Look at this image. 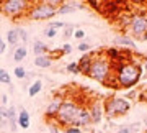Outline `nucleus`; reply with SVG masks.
<instances>
[{
  "label": "nucleus",
  "mask_w": 147,
  "mask_h": 133,
  "mask_svg": "<svg viewBox=\"0 0 147 133\" xmlns=\"http://www.w3.org/2000/svg\"><path fill=\"white\" fill-rule=\"evenodd\" d=\"M7 43L10 44V46H15V48H18L20 46V33H18V28H11V30H8L7 31Z\"/></svg>",
  "instance_id": "4468645a"
},
{
  "label": "nucleus",
  "mask_w": 147,
  "mask_h": 133,
  "mask_svg": "<svg viewBox=\"0 0 147 133\" xmlns=\"http://www.w3.org/2000/svg\"><path fill=\"white\" fill-rule=\"evenodd\" d=\"M93 10H96V12H100L101 10V2H98V0H90V2H87Z\"/></svg>",
  "instance_id": "7c9ffc66"
},
{
  "label": "nucleus",
  "mask_w": 147,
  "mask_h": 133,
  "mask_svg": "<svg viewBox=\"0 0 147 133\" xmlns=\"http://www.w3.org/2000/svg\"><path fill=\"white\" fill-rule=\"evenodd\" d=\"M113 79L116 85L123 89H134L137 82L142 77V66L136 61H127V63H118L113 64Z\"/></svg>",
  "instance_id": "f257e3e1"
},
{
  "label": "nucleus",
  "mask_w": 147,
  "mask_h": 133,
  "mask_svg": "<svg viewBox=\"0 0 147 133\" xmlns=\"http://www.w3.org/2000/svg\"><path fill=\"white\" fill-rule=\"evenodd\" d=\"M42 89V82L41 79H36V80H33L31 84H30V87H28V95L30 97H36L39 92H41Z\"/></svg>",
  "instance_id": "412c9836"
},
{
  "label": "nucleus",
  "mask_w": 147,
  "mask_h": 133,
  "mask_svg": "<svg viewBox=\"0 0 147 133\" xmlns=\"http://www.w3.org/2000/svg\"><path fill=\"white\" fill-rule=\"evenodd\" d=\"M7 112H8V128L11 130V133H16V130H18V115H16V107L15 105L7 107Z\"/></svg>",
  "instance_id": "f8f14e48"
},
{
  "label": "nucleus",
  "mask_w": 147,
  "mask_h": 133,
  "mask_svg": "<svg viewBox=\"0 0 147 133\" xmlns=\"http://www.w3.org/2000/svg\"><path fill=\"white\" fill-rule=\"evenodd\" d=\"M34 66L41 68V69H47V68H51V66H53V59H51L49 54L36 56V58H34Z\"/></svg>",
  "instance_id": "dca6fc26"
},
{
  "label": "nucleus",
  "mask_w": 147,
  "mask_h": 133,
  "mask_svg": "<svg viewBox=\"0 0 147 133\" xmlns=\"http://www.w3.org/2000/svg\"><path fill=\"white\" fill-rule=\"evenodd\" d=\"M144 127H146V128H147V117H146V118H144Z\"/></svg>",
  "instance_id": "79ce46f5"
},
{
  "label": "nucleus",
  "mask_w": 147,
  "mask_h": 133,
  "mask_svg": "<svg viewBox=\"0 0 147 133\" xmlns=\"http://www.w3.org/2000/svg\"><path fill=\"white\" fill-rule=\"evenodd\" d=\"M64 133H82V128H77V127H65V128H64Z\"/></svg>",
  "instance_id": "f704fd0d"
},
{
  "label": "nucleus",
  "mask_w": 147,
  "mask_h": 133,
  "mask_svg": "<svg viewBox=\"0 0 147 133\" xmlns=\"http://www.w3.org/2000/svg\"><path fill=\"white\" fill-rule=\"evenodd\" d=\"M105 56L110 59L113 64H116V63H119V59H121V49L115 48V46H113V48H108L105 51Z\"/></svg>",
  "instance_id": "a211bd4d"
},
{
  "label": "nucleus",
  "mask_w": 147,
  "mask_h": 133,
  "mask_svg": "<svg viewBox=\"0 0 147 133\" xmlns=\"http://www.w3.org/2000/svg\"><path fill=\"white\" fill-rule=\"evenodd\" d=\"M30 123H31L30 112L25 110V108H21L20 112H18V127L23 128V130H26V128H30Z\"/></svg>",
  "instance_id": "2eb2a0df"
},
{
  "label": "nucleus",
  "mask_w": 147,
  "mask_h": 133,
  "mask_svg": "<svg viewBox=\"0 0 147 133\" xmlns=\"http://www.w3.org/2000/svg\"><path fill=\"white\" fill-rule=\"evenodd\" d=\"M127 30L132 33V36L142 38L144 33L147 31V15L146 13H134Z\"/></svg>",
  "instance_id": "0eeeda50"
},
{
  "label": "nucleus",
  "mask_w": 147,
  "mask_h": 133,
  "mask_svg": "<svg viewBox=\"0 0 147 133\" xmlns=\"http://www.w3.org/2000/svg\"><path fill=\"white\" fill-rule=\"evenodd\" d=\"M7 102H8V95H5V94H3V95H2V105L7 107Z\"/></svg>",
  "instance_id": "ea45409f"
},
{
  "label": "nucleus",
  "mask_w": 147,
  "mask_h": 133,
  "mask_svg": "<svg viewBox=\"0 0 147 133\" xmlns=\"http://www.w3.org/2000/svg\"><path fill=\"white\" fill-rule=\"evenodd\" d=\"M18 33H20V40H21V43H26L28 41V33H26V30L25 28H18Z\"/></svg>",
  "instance_id": "473e14b6"
},
{
  "label": "nucleus",
  "mask_w": 147,
  "mask_h": 133,
  "mask_svg": "<svg viewBox=\"0 0 147 133\" xmlns=\"http://www.w3.org/2000/svg\"><path fill=\"white\" fill-rule=\"evenodd\" d=\"M116 133H131V130H129V127H119L116 130Z\"/></svg>",
  "instance_id": "4c0bfd02"
},
{
  "label": "nucleus",
  "mask_w": 147,
  "mask_h": 133,
  "mask_svg": "<svg viewBox=\"0 0 147 133\" xmlns=\"http://www.w3.org/2000/svg\"><path fill=\"white\" fill-rule=\"evenodd\" d=\"M62 102H64V97H61V95L54 97L53 100L49 102V105L46 107V110H44V118L46 120H56V115H57Z\"/></svg>",
  "instance_id": "1a4fd4ad"
},
{
  "label": "nucleus",
  "mask_w": 147,
  "mask_h": 133,
  "mask_svg": "<svg viewBox=\"0 0 147 133\" xmlns=\"http://www.w3.org/2000/svg\"><path fill=\"white\" fill-rule=\"evenodd\" d=\"M88 113L90 118H92V123H100L101 118H103V102L101 100H93L88 105Z\"/></svg>",
  "instance_id": "9d476101"
},
{
  "label": "nucleus",
  "mask_w": 147,
  "mask_h": 133,
  "mask_svg": "<svg viewBox=\"0 0 147 133\" xmlns=\"http://www.w3.org/2000/svg\"><path fill=\"white\" fill-rule=\"evenodd\" d=\"M65 71L72 72V74H79V66H77V63H69L65 66Z\"/></svg>",
  "instance_id": "c85d7f7f"
},
{
  "label": "nucleus",
  "mask_w": 147,
  "mask_h": 133,
  "mask_svg": "<svg viewBox=\"0 0 147 133\" xmlns=\"http://www.w3.org/2000/svg\"><path fill=\"white\" fill-rule=\"evenodd\" d=\"M77 48H79V51H82V53L84 54H87V53H90V51H92V44H90L88 41H80L79 43V46H77Z\"/></svg>",
  "instance_id": "a878e982"
},
{
  "label": "nucleus",
  "mask_w": 147,
  "mask_h": 133,
  "mask_svg": "<svg viewBox=\"0 0 147 133\" xmlns=\"http://www.w3.org/2000/svg\"><path fill=\"white\" fill-rule=\"evenodd\" d=\"M61 51H62V54H69V53H72V46H70L69 43H65V44H62V46H61Z\"/></svg>",
  "instance_id": "c9c22d12"
},
{
  "label": "nucleus",
  "mask_w": 147,
  "mask_h": 133,
  "mask_svg": "<svg viewBox=\"0 0 147 133\" xmlns=\"http://www.w3.org/2000/svg\"><path fill=\"white\" fill-rule=\"evenodd\" d=\"M57 35V30H54V28H51V27H47L46 30H44V36H47V38H54Z\"/></svg>",
  "instance_id": "2f4dec72"
},
{
  "label": "nucleus",
  "mask_w": 147,
  "mask_h": 133,
  "mask_svg": "<svg viewBox=\"0 0 147 133\" xmlns=\"http://www.w3.org/2000/svg\"><path fill=\"white\" fill-rule=\"evenodd\" d=\"M115 44H119V46H124V48H131V49L136 48V44H134V40H131V38L126 36V35H118V36L115 38Z\"/></svg>",
  "instance_id": "f3484780"
},
{
  "label": "nucleus",
  "mask_w": 147,
  "mask_h": 133,
  "mask_svg": "<svg viewBox=\"0 0 147 133\" xmlns=\"http://www.w3.org/2000/svg\"><path fill=\"white\" fill-rule=\"evenodd\" d=\"M131 110V102H127L124 97L111 95L103 102V113L108 118L123 117Z\"/></svg>",
  "instance_id": "423d86ee"
},
{
  "label": "nucleus",
  "mask_w": 147,
  "mask_h": 133,
  "mask_svg": "<svg viewBox=\"0 0 147 133\" xmlns=\"http://www.w3.org/2000/svg\"><path fill=\"white\" fill-rule=\"evenodd\" d=\"M33 2L30 0H0V13L11 20L26 16Z\"/></svg>",
  "instance_id": "39448f33"
},
{
  "label": "nucleus",
  "mask_w": 147,
  "mask_h": 133,
  "mask_svg": "<svg viewBox=\"0 0 147 133\" xmlns=\"http://www.w3.org/2000/svg\"><path fill=\"white\" fill-rule=\"evenodd\" d=\"M49 132L51 133H61L59 128H57V125H51V123H49Z\"/></svg>",
  "instance_id": "58836bf2"
},
{
  "label": "nucleus",
  "mask_w": 147,
  "mask_h": 133,
  "mask_svg": "<svg viewBox=\"0 0 147 133\" xmlns=\"http://www.w3.org/2000/svg\"><path fill=\"white\" fill-rule=\"evenodd\" d=\"M123 3L124 2H101V10L100 13L106 16L108 20H116L123 12Z\"/></svg>",
  "instance_id": "6e6552de"
},
{
  "label": "nucleus",
  "mask_w": 147,
  "mask_h": 133,
  "mask_svg": "<svg viewBox=\"0 0 147 133\" xmlns=\"http://www.w3.org/2000/svg\"><path fill=\"white\" fill-rule=\"evenodd\" d=\"M10 82H11V76L5 69H0V84L10 85Z\"/></svg>",
  "instance_id": "393cba45"
},
{
  "label": "nucleus",
  "mask_w": 147,
  "mask_h": 133,
  "mask_svg": "<svg viewBox=\"0 0 147 133\" xmlns=\"http://www.w3.org/2000/svg\"><path fill=\"white\" fill-rule=\"evenodd\" d=\"M5 49H7V43L3 41V38L0 36V54L5 53Z\"/></svg>",
  "instance_id": "e433bc0d"
},
{
  "label": "nucleus",
  "mask_w": 147,
  "mask_h": 133,
  "mask_svg": "<svg viewBox=\"0 0 147 133\" xmlns=\"http://www.w3.org/2000/svg\"><path fill=\"white\" fill-rule=\"evenodd\" d=\"M74 12H75V8H74L69 2H62V3L57 7V13H61V15H67V13H74Z\"/></svg>",
  "instance_id": "5701e85b"
},
{
  "label": "nucleus",
  "mask_w": 147,
  "mask_h": 133,
  "mask_svg": "<svg viewBox=\"0 0 147 133\" xmlns=\"http://www.w3.org/2000/svg\"><path fill=\"white\" fill-rule=\"evenodd\" d=\"M144 69H146V76H147V63H146V66H144Z\"/></svg>",
  "instance_id": "37998d69"
},
{
  "label": "nucleus",
  "mask_w": 147,
  "mask_h": 133,
  "mask_svg": "<svg viewBox=\"0 0 147 133\" xmlns=\"http://www.w3.org/2000/svg\"><path fill=\"white\" fill-rule=\"evenodd\" d=\"M90 123H92V118H90L88 110H87L85 107H82V110H80L79 117H77V120L74 122V125H72V127L82 128V127H87V125H90Z\"/></svg>",
  "instance_id": "ddd939ff"
},
{
  "label": "nucleus",
  "mask_w": 147,
  "mask_h": 133,
  "mask_svg": "<svg viewBox=\"0 0 147 133\" xmlns=\"http://www.w3.org/2000/svg\"><path fill=\"white\" fill-rule=\"evenodd\" d=\"M26 56H28V48H26V46H23V44H20V46L15 48V51H13V59H15L16 63L25 61Z\"/></svg>",
  "instance_id": "6ab92c4d"
},
{
  "label": "nucleus",
  "mask_w": 147,
  "mask_h": 133,
  "mask_svg": "<svg viewBox=\"0 0 147 133\" xmlns=\"http://www.w3.org/2000/svg\"><path fill=\"white\" fill-rule=\"evenodd\" d=\"M74 31H75V30H74L72 25H65V27H64V38L69 40L70 36H74Z\"/></svg>",
  "instance_id": "bb28decb"
},
{
  "label": "nucleus",
  "mask_w": 147,
  "mask_h": 133,
  "mask_svg": "<svg viewBox=\"0 0 147 133\" xmlns=\"http://www.w3.org/2000/svg\"><path fill=\"white\" fill-rule=\"evenodd\" d=\"M47 27L54 28V30H59V28H64L65 25H64L62 21H49V25H47Z\"/></svg>",
  "instance_id": "72a5a7b5"
},
{
  "label": "nucleus",
  "mask_w": 147,
  "mask_h": 133,
  "mask_svg": "<svg viewBox=\"0 0 147 133\" xmlns=\"http://www.w3.org/2000/svg\"><path fill=\"white\" fill-rule=\"evenodd\" d=\"M80 110H82V105H79L75 100L72 99H64L62 105L59 108L57 115H56V123L61 125V127H72L74 122L77 120Z\"/></svg>",
  "instance_id": "20e7f679"
},
{
  "label": "nucleus",
  "mask_w": 147,
  "mask_h": 133,
  "mask_svg": "<svg viewBox=\"0 0 147 133\" xmlns=\"http://www.w3.org/2000/svg\"><path fill=\"white\" fill-rule=\"evenodd\" d=\"M92 61H93V54H88V53L84 54V56L79 59V63H77V66H79V72H82V74H85V76H88Z\"/></svg>",
  "instance_id": "9b49d317"
},
{
  "label": "nucleus",
  "mask_w": 147,
  "mask_h": 133,
  "mask_svg": "<svg viewBox=\"0 0 147 133\" xmlns=\"http://www.w3.org/2000/svg\"><path fill=\"white\" fill-rule=\"evenodd\" d=\"M8 127V112L7 107L0 105V130H5Z\"/></svg>",
  "instance_id": "4be33fe9"
},
{
  "label": "nucleus",
  "mask_w": 147,
  "mask_h": 133,
  "mask_svg": "<svg viewBox=\"0 0 147 133\" xmlns=\"http://www.w3.org/2000/svg\"><path fill=\"white\" fill-rule=\"evenodd\" d=\"M62 2L61 0H41V2H33L26 16L28 20H51L57 15V7Z\"/></svg>",
  "instance_id": "7ed1b4c3"
},
{
  "label": "nucleus",
  "mask_w": 147,
  "mask_h": 133,
  "mask_svg": "<svg viewBox=\"0 0 147 133\" xmlns=\"http://www.w3.org/2000/svg\"><path fill=\"white\" fill-rule=\"evenodd\" d=\"M33 53H34V56L49 54V48H47L46 43H42V41H34V44H33Z\"/></svg>",
  "instance_id": "aec40b11"
},
{
  "label": "nucleus",
  "mask_w": 147,
  "mask_h": 133,
  "mask_svg": "<svg viewBox=\"0 0 147 133\" xmlns=\"http://www.w3.org/2000/svg\"><path fill=\"white\" fill-rule=\"evenodd\" d=\"M141 40H144V41H147V31H146V33H144V36H142V38H141Z\"/></svg>",
  "instance_id": "a19ab883"
},
{
  "label": "nucleus",
  "mask_w": 147,
  "mask_h": 133,
  "mask_svg": "<svg viewBox=\"0 0 147 133\" xmlns=\"http://www.w3.org/2000/svg\"><path fill=\"white\" fill-rule=\"evenodd\" d=\"M74 38H77V40H80V41H84V38H85V30H82V28H77V30L74 31Z\"/></svg>",
  "instance_id": "c756f323"
},
{
  "label": "nucleus",
  "mask_w": 147,
  "mask_h": 133,
  "mask_svg": "<svg viewBox=\"0 0 147 133\" xmlns=\"http://www.w3.org/2000/svg\"><path fill=\"white\" fill-rule=\"evenodd\" d=\"M124 99H126L127 102H131V100H134V99H137V91H136V89H129V91L126 92Z\"/></svg>",
  "instance_id": "cd10ccee"
},
{
  "label": "nucleus",
  "mask_w": 147,
  "mask_h": 133,
  "mask_svg": "<svg viewBox=\"0 0 147 133\" xmlns=\"http://www.w3.org/2000/svg\"><path fill=\"white\" fill-rule=\"evenodd\" d=\"M113 69H115V66H113V63L106 58L105 54L103 56H93L88 77L101 82L103 85H110V82H115V79H113Z\"/></svg>",
  "instance_id": "f03ea898"
},
{
  "label": "nucleus",
  "mask_w": 147,
  "mask_h": 133,
  "mask_svg": "<svg viewBox=\"0 0 147 133\" xmlns=\"http://www.w3.org/2000/svg\"><path fill=\"white\" fill-rule=\"evenodd\" d=\"M13 74H15V77H18V79H26L28 72L23 66H16L15 69H13Z\"/></svg>",
  "instance_id": "b1692460"
}]
</instances>
